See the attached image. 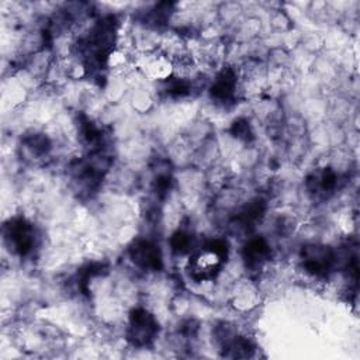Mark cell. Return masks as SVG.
Returning a JSON list of instances; mask_svg holds the SVG:
<instances>
[{
	"mask_svg": "<svg viewBox=\"0 0 360 360\" xmlns=\"http://www.w3.org/2000/svg\"><path fill=\"white\" fill-rule=\"evenodd\" d=\"M225 249L219 242H212L197 252L190 260L191 276L195 280L212 278L222 264Z\"/></svg>",
	"mask_w": 360,
	"mask_h": 360,
	"instance_id": "cell-1",
	"label": "cell"
},
{
	"mask_svg": "<svg viewBox=\"0 0 360 360\" xmlns=\"http://www.w3.org/2000/svg\"><path fill=\"white\" fill-rule=\"evenodd\" d=\"M10 240V246L20 255H25L31 250L34 243V232L32 228L22 219L14 221L7 231V236Z\"/></svg>",
	"mask_w": 360,
	"mask_h": 360,
	"instance_id": "cell-2",
	"label": "cell"
},
{
	"mask_svg": "<svg viewBox=\"0 0 360 360\" xmlns=\"http://www.w3.org/2000/svg\"><path fill=\"white\" fill-rule=\"evenodd\" d=\"M132 260L143 269H158L160 264L159 249L149 242H138L131 248Z\"/></svg>",
	"mask_w": 360,
	"mask_h": 360,
	"instance_id": "cell-3",
	"label": "cell"
},
{
	"mask_svg": "<svg viewBox=\"0 0 360 360\" xmlns=\"http://www.w3.org/2000/svg\"><path fill=\"white\" fill-rule=\"evenodd\" d=\"M332 263V253L326 248L311 246L305 250L304 255V264L308 271L314 274L325 273Z\"/></svg>",
	"mask_w": 360,
	"mask_h": 360,
	"instance_id": "cell-4",
	"label": "cell"
},
{
	"mask_svg": "<svg viewBox=\"0 0 360 360\" xmlns=\"http://www.w3.org/2000/svg\"><path fill=\"white\" fill-rule=\"evenodd\" d=\"M155 321L145 311H136L131 319V333L136 343H146L155 332Z\"/></svg>",
	"mask_w": 360,
	"mask_h": 360,
	"instance_id": "cell-5",
	"label": "cell"
},
{
	"mask_svg": "<svg viewBox=\"0 0 360 360\" xmlns=\"http://www.w3.org/2000/svg\"><path fill=\"white\" fill-rule=\"evenodd\" d=\"M233 87H235L233 73L231 70L222 72L212 86V96L221 101L228 100L233 93Z\"/></svg>",
	"mask_w": 360,
	"mask_h": 360,
	"instance_id": "cell-6",
	"label": "cell"
},
{
	"mask_svg": "<svg viewBox=\"0 0 360 360\" xmlns=\"http://www.w3.org/2000/svg\"><path fill=\"white\" fill-rule=\"evenodd\" d=\"M267 245L263 239H255L246 246V260L249 264H260L262 260L267 256Z\"/></svg>",
	"mask_w": 360,
	"mask_h": 360,
	"instance_id": "cell-7",
	"label": "cell"
}]
</instances>
